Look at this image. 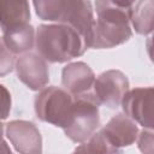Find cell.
<instances>
[{
	"mask_svg": "<svg viewBox=\"0 0 154 154\" xmlns=\"http://www.w3.org/2000/svg\"><path fill=\"white\" fill-rule=\"evenodd\" d=\"M1 91H2V119H6L10 111H11V95L8 90L5 88V85H1Z\"/></svg>",
	"mask_w": 154,
	"mask_h": 154,
	"instance_id": "ac0fdd59",
	"label": "cell"
},
{
	"mask_svg": "<svg viewBox=\"0 0 154 154\" xmlns=\"http://www.w3.org/2000/svg\"><path fill=\"white\" fill-rule=\"evenodd\" d=\"M131 24L140 35H148L154 31V0L132 2Z\"/></svg>",
	"mask_w": 154,
	"mask_h": 154,
	"instance_id": "5bb4252c",
	"label": "cell"
},
{
	"mask_svg": "<svg viewBox=\"0 0 154 154\" xmlns=\"http://www.w3.org/2000/svg\"><path fill=\"white\" fill-rule=\"evenodd\" d=\"M16 73L18 79L30 90L41 91L49 82L47 61L37 53H25L16 60Z\"/></svg>",
	"mask_w": 154,
	"mask_h": 154,
	"instance_id": "9c48e42d",
	"label": "cell"
},
{
	"mask_svg": "<svg viewBox=\"0 0 154 154\" xmlns=\"http://www.w3.org/2000/svg\"><path fill=\"white\" fill-rule=\"evenodd\" d=\"M128 77L119 70H107L100 73L94 83L93 93L100 105L108 108L122 106V101L129 89Z\"/></svg>",
	"mask_w": 154,
	"mask_h": 154,
	"instance_id": "52a82bcc",
	"label": "cell"
},
{
	"mask_svg": "<svg viewBox=\"0 0 154 154\" xmlns=\"http://www.w3.org/2000/svg\"><path fill=\"white\" fill-rule=\"evenodd\" d=\"M75 97L63 88L46 87L34 100L36 117L45 123L65 130L70 126L73 116Z\"/></svg>",
	"mask_w": 154,
	"mask_h": 154,
	"instance_id": "277c9868",
	"label": "cell"
},
{
	"mask_svg": "<svg viewBox=\"0 0 154 154\" xmlns=\"http://www.w3.org/2000/svg\"><path fill=\"white\" fill-rule=\"evenodd\" d=\"M2 131L19 154H42V136L29 120H11L2 124Z\"/></svg>",
	"mask_w": 154,
	"mask_h": 154,
	"instance_id": "ba28073f",
	"label": "cell"
},
{
	"mask_svg": "<svg viewBox=\"0 0 154 154\" xmlns=\"http://www.w3.org/2000/svg\"><path fill=\"white\" fill-rule=\"evenodd\" d=\"M32 5L40 19L69 25L82 35L89 48L93 46L95 18L90 1L38 0L34 1Z\"/></svg>",
	"mask_w": 154,
	"mask_h": 154,
	"instance_id": "7a4b0ae2",
	"label": "cell"
},
{
	"mask_svg": "<svg viewBox=\"0 0 154 154\" xmlns=\"http://www.w3.org/2000/svg\"><path fill=\"white\" fill-rule=\"evenodd\" d=\"M13 66H16L14 54H12L2 43H1V58H0V75L5 76L11 72Z\"/></svg>",
	"mask_w": 154,
	"mask_h": 154,
	"instance_id": "e0dca14e",
	"label": "cell"
},
{
	"mask_svg": "<svg viewBox=\"0 0 154 154\" xmlns=\"http://www.w3.org/2000/svg\"><path fill=\"white\" fill-rule=\"evenodd\" d=\"M95 75L91 67L83 61L70 63L61 71V84L72 96H79L93 91Z\"/></svg>",
	"mask_w": 154,
	"mask_h": 154,
	"instance_id": "30bf717a",
	"label": "cell"
},
{
	"mask_svg": "<svg viewBox=\"0 0 154 154\" xmlns=\"http://www.w3.org/2000/svg\"><path fill=\"white\" fill-rule=\"evenodd\" d=\"M122 107L136 124L154 130V85L129 90L122 101Z\"/></svg>",
	"mask_w": 154,
	"mask_h": 154,
	"instance_id": "8992f818",
	"label": "cell"
},
{
	"mask_svg": "<svg viewBox=\"0 0 154 154\" xmlns=\"http://www.w3.org/2000/svg\"><path fill=\"white\" fill-rule=\"evenodd\" d=\"M73 97L75 105L72 122L64 132L71 141L84 143L96 132V129L100 125V103L93 91Z\"/></svg>",
	"mask_w": 154,
	"mask_h": 154,
	"instance_id": "5b68a950",
	"label": "cell"
},
{
	"mask_svg": "<svg viewBox=\"0 0 154 154\" xmlns=\"http://www.w3.org/2000/svg\"><path fill=\"white\" fill-rule=\"evenodd\" d=\"M96 19L91 48H113L125 43L132 36L130 26L132 2L96 1Z\"/></svg>",
	"mask_w": 154,
	"mask_h": 154,
	"instance_id": "6da1fadb",
	"label": "cell"
},
{
	"mask_svg": "<svg viewBox=\"0 0 154 154\" xmlns=\"http://www.w3.org/2000/svg\"><path fill=\"white\" fill-rule=\"evenodd\" d=\"M36 52L48 63H66L89 48L79 32L65 24H41L36 29Z\"/></svg>",
	"mask_w": 154,
	"mask_h": 154,
	"instance_id": "3957f363",
	"label": "cell"
},
{
	"mask_svg": "<svg viewBox=\"0 0 154 154\" xmlns=\"http://www.w3.org/2000/svg\"><path fill=\"white\" fill-rule=\"evenodd\" d=\"M1 154H12L11 149L8 148L6 141H2V147H1Z\"/></svg>",
	"mask_w": 154,
	"mask_h": 154,
	"instance_id": "44dd1931",
	"label": "cell"
},
{
	"mask_svg": "<svg viewBox=\"0 0 154 154\" xmlns=\"http://www.w3.org/2000/svg\"><path fill=\"white\" fill-rule=\"evenodd\" d=\"M136 142L142 154H154V130L143 129L140 131Z\"/></svg>",
	"mask_w": 154,
	"mask_h": 154,
	"instance_id": "2e32d148",
	"label": "cell"
},
{
	"mask_svg": "<svg viewBox=\"0 0 154 154\" xmlns=\"http://www.w3.org/2000/svg\"><path fill=\"white\" fill-rule=\"evenodd\" d=\"M147 52H148V55L152 60V63H154V32L152 34V36L147 40Z\"/></svg>",
	"mask_w": 154,
	"mask_h": 154,
	"instance_id": "d6986e66",
	"label": "cell"
},
{
	"mask_svg": "<svg viewBox=\"0 0 154 154\" xmlns=\"http://www.w3.org/2000/svg\"><path fill=\"white\" fill-rule=\"evenodd\" d=\"M101 130L111 143L119 149L131 146L135 141H137L140 134L137 124L125 113L113 116Z\"/></svg>",
	"mask_w": 154,
	"mask_h": 154,
	"instance_id": "8fae6325",
	"label": "cell"
},
{
	"mask_svg": "<svg viewBox=\"0 0 154 154\" xmlns=\"http://www.w3.org/2000/svg\"><path fill=\"white\" fill-rule=\"evenodd\" d=\"M36 32L32 25L23 24L6 31H2L1 43L12 54H25L35 46Z\"/></svg>",
	"mask_w": 154,
	"mask_h": 154,
	"instance_id": "7c38bea8",
	"label": "cell"
},
{
	"mask_svg": "<svg viewBox=\"0 0 154 154\" xmlns=\"http://www.w3.org/2000/svg\"><path fill=\"white\" fill-rule=\"evenodd\" d=\"M84 143L91 154H123V150L113 146L102 130L95 132Z\"/></svg>",
	"mask_w": 154,
	"mask_h": 154,
	"instance_id": "9a60e30c",
	"label": "cell"
},
{
	"mask_svg": "<svg viewBox=\"0 0 154 154\" xmlns=\"http://www.w3.org/2000/svg\"><path fill=\"white\" fill-rule=\"evenodd\" d=\"M30 20L29 2L24 0H2L0 1V25L1 30L28 24Z\"/></svg>",
	"mask_w": 154,
	"mask_h": 154,
	"instance_id": "4fadbf2b",
	"label": "cell"
},
{
	"mask_svg": "<svg viewBox=\"0 0 154 154\" xmlns=\"http://www.w3.org/2000/svg\"><path fill=\"white\" fill-rule=\"evenodd\" d=\"M72 154H91L89 150H88V148H87V146H85V143H81L75 150H73V153Z\"/></svg>",
	"mask_w": 154,
	"mask_h": 154,
	"instance_id": "ffe728a7",
	"label": "cell"
}]
</instances>
